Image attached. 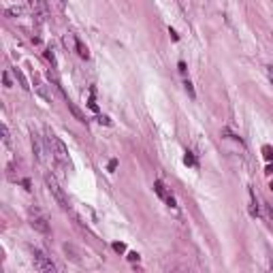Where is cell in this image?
<instances>
[{
    "label": "cell",
    "mask_w": 273,
    "mask_h": 273,
    "mask_svg": "<svg viewBox=\"0 0 273 273\" xmlns=\"http://www.w3.org/2000/svg\"><path fill=\"white\" fill-rule=\"evenodd\" d=\"M45 186H47V190H49V194L54 197V201L60 205V209L68 211V209H70L68 199H66V194H64V190L60 188V184H58V181H56L52 175H45Z\"/></svg>",
    "instance_id": "obj_2"
},
{
    "label": "cell",
    "mask_w": 273,
    "mask_h": 273,
    "mask_svg": "<svg viewBox=\"0 0 273 273\" xmlns=\"http://www.w3.org/2000/svg\"><path fill=\"white\" fill-rule=\"evenodd\" d=\"M3 141H5L7 147L11 145V135H9V128H7V126H3Z\"/></svg>",
    "instance_id": "obj_11"
},
{
    "label": "cell",
    "mask_w": 273,
    "mask_h": 273,
    "mask_svg": "<svg viewBox=\"0 0 273 273\" xmlns=\"http://www.w3.org/2000/svg\"><path fill=\"white\" fill-rule=\"evenodd\" d=\"M28 222H30V226H32L36 232H43V235H47L49 232V220H47V216L43 214L41 209H36V207H32L28 211Z\"/></svg>",
    "instance_id": "obj_3"
},
{
    "label": "cell",
    "mask_w": 273,
    "mask_h": 273,
    "mask_svg": "<svg viewBox=\"0 0 273 273\" xmlns=\"http://www.w3.org/2000/svg\"><path fill=\"white\" fill-rule=\"evenodd\" d=\"M75 45H77V52H79V56H82V58H88V56H90V54H88V47H84V43L79 41V38L75 41Z\"/></svg>",
    "instance_id": "obj_9"
},
{
    "label": "cell",
    "mask_w": 273,
    "mask_h": 273,
    "mask_svg": "<svg viewBox=\"0 0 273 273\" xmlns=\"http://www.w3.org/2000/svg\"><path fill=\"white\" fill-rule=\"evenodd\" d=\"M32 149L36 154V160L38 163H45V149H43V141L36 133H32Z\"/></svg>",
    "instance_id": "obj_6"
},
{
    "label": "cell",
    "mask_w": 273,
    "mask_h": 273,
    "mask_svg": "<svg viewBox=\"0 0 273 273\" xmlns=\"http://www.w3.org/2000/svg\"><path fill=\"white\" fill-rule=\"evenodd\" d=\"M45 143L49 147V151H52V156L58 165H62V167H68L70 169V158H68V149L66 145L60 141L52 130H45Z\"/></svg>",
    "instance_id": "obj_1"
},
{
    "label": "cell",
    "mask_w": 273,
    "mask_h": 273,
    "mask_svg": "<svg viewBox=\"0 0 273 273\" xmlns=\"http://www.w3.org/2000/svg\"><path fill=\"white\" fill-rule=\"evenodd\" d=\"M66 105H68V109H70V113L75 115V120H79V122H86V115L82 113V109H79V107H77L75 103H70V100H68Z\"/></svg>",
    "instance_id": "obj_7"
},
{
    "label": "cell",
    "mask_w": 273,
    "mask_h": 273,
    "mask_svg": "<svg viewBox=\"0 0 273 273\" xmlns=\"http://www.w3.org/2000/svg\"><path fill=\"white\" fill-rule=\"evenodd\" d=\"M32 262H34V269L38 271H56L52 258H47L41 250H32Z\"/></svg>",
    "instance_id": "obj_4"
},
{
    "label": "cell",
    "mask_w": 273,
    "mask_h": 273,
    "mask_svg": "<svg viewBox=\"0 0 273 273\" xmlns=\"http://www.w3.org/2000/svg\"><path fill=\"white\" fill-rule=\"evenodd\" d=\"M36 3V7H38V11H41L43 15H47V11H49V7H47V0H34Z\"/></svg>",
    "instance_id": "obj_10"
},
{
    "label": "cell",
    "mask_w": 273,
    "mask_h": 273,
    "mask_svg": "<svg viewBox=\"0 0 273 273\" xmlns=\"http://www.w3.org/2000/svg\"><path fill=\"white\" fill-rule=\"evenodd\" d=\"M128 258H130V260H139V254H137V252H130Z\"/></svg>",
    "instance_id": "obj_18"
},
{
    "label": "cell",
    "mask_w": 273,
    "mask_h": 273,
    "mask_svg": "<svg viewBox=\"0 0 273 273\" xmlns=\"http://www.w3.org/2000/svg\"><path fill=\"white\" fill-rule=\"evenodd\" d=\"M7 15H22V9H19V7H9Z\"/></svg>",
    "instance_id": "obj_13"
},
{
    "label": "cell",
    "mask_w": 273,
    "mask_h": 273,
    "mask_svg": "<svg viewBox=\"0 0 273 273\" xmlns=\"http://www.w3.org/2000/svg\"><path fill=\"white\" fill-rule=\"evenodd\" d=\"M5 88H11V79H9V73H7V70H5Z\"/></svg>",
    "instance_id": "obj_15"
},
{
    "label": "cell",
    "mask_w": 273,
    "mask_h": 273,
    "mask_svg": "<svg viewBox=\"0 0 273 273\" xmlns=\"http://www.w3.org/2000/svg\"><path fill=\"white\" fill-rule=\"evenodd\" d=\"M98 122H100V124H107V126L111 124V122H109V118H107V115H100V118H98Z\"/></svg>",
    "instance_id": "obj_17"
},
{
    "label": "cell",
    "mask_w": 273,
    "mask_h": 273,
    "mask_svg": "<svg viewBox=\"0 0 273 273\" xmlns=\"http://www.w3.org/2000/svg\"><path fill=\"white\" fill-rule=\"evenodd\" d=\"M271 190H273V181H271Z\"/></svg>",
    "instance_id": "obj_19"
},
{
    "label": "cell",
    "mask_w": 273,
    "mask_h": 273,
    "mask_svg": "<svg viewBox=\"0 0 273 273\" xmlns=\"http://www.w3.org/2000/svg\"><path fill=\"white\" fill-rule=\"evenodd\" d=\"M13 73H15V79L19 82V86H22L24 90H30V86H28V82H26V77H24V73L19 68H13Z\"/></svg>",
    "instance_id": "obj_8"
},
{
    "label": "cell",
    "mask_w": 273,
    "mask_h": 273,
    "mask_svg": "<svg viewBox=\"0 0 273 273\" xmlns=\"http://www.w3.org/2000/svg\"><path fill=\"white\" fill-rule=\"evenodd\" d=\"M265 75H267V79H269V84L273 86V66H265Z\"/></svg>",
    "instance_id": "obj_14"
},
{
    "label": "cell",
    "mask_w": 273,
    "mask_h": 273,
    "mask_svg": "<svg viewBox=\"0 0 273 273\" xmlns=\"http://www.w3.org/2000/svg\"><path fill=\"white\" fill-rule=\"evenodd\" d=\"M113 250H115V252H124L126 246H124V244H113Z\"/></svg>",
    "instance_id": "obj_16"
},
{
    "label": "cell",
    "mask_w": 273,
    "mask_h": 273,
    "mask_svg": "<svg viewBox=\"0 0 273 273\" xmlns=\"http://www.w3.org/2000/svg\"><path fill=\"white\" fill-rule=\"evenodd\" d=\"M154 190H156V194L160 197V199H163L165 201V203L169 205V207H175V199L173 197H171V192L165 188V184H163V181H156V184H154Z\"/></svg>",
    "instance_id": "obj_5"
},
{
    "label": "cell",
    "mask_w": 273,
    "mask_h": 273,
    "mask_svg": "<svg viewBox=\"0 0 273 273\" xmlns=\"http://www.w3.org/2000/svg\"><path fill=\"white\" fill-rule=\"evenodd\" d=\"M184 163H186V165H190V167H197V160H194V156H192L190 151H186V158H184Z\"/></svg>",
    "instance_id": "obj_12"
}]
</instances>
